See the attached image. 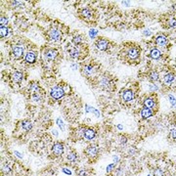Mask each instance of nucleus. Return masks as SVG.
<instances>
[{
    "mask_svg": "<svg viewBox=\"0 0 176 176\" xmlns=\"http://www.w3.org/2000/svg\"><path fill=\"white\" fill-rule=\"evenodd\" d=\"M123 61L131 65L139 64L141 58V47L134 42H125L120 50Z\"/></svg>",
    "mask_w": 176,
    "mask_h": 176,
    "instance_id": "1",
    "label": "nucleus"
},
{
    "mask_svg": "<svg viewBox=\"0 0 176 176\" xmlns=\"http://www.w3.org/2000/svg\"><path fill=\"white\" fill-rule=\"evenodd\" d=\"M68 52L69 57L72 59L82 60L87 55V48L84 47L83 45H73L68 49Z\"/></svg>",
    "mask_w": 176,
    "mask_h": 176,
    "instance_id": "2",
    "label": "nucleus"
},
{
    "mask_svg": "<svg viewBox=\"0 0 176 176\" xmlns=\"http://www.w3.org/2000/svg\"><path fill=\"white\" fill-rule=\"evenodd\" d=\"M99 72V67L97 64L90 63L87 65H84L81 69V73L85 77H93L94 75Z\"/></svg>",
    "mask_w": 176,
    "mask_h": 176,
    "instance_id": "3",
    "label": "nucleus"
},
{
    "mask_svg": "<svg viewBox=\"0 0 176 176\" xmlns=\"http://www.w3.org/2000/svg\"><path fill=\"white\" fill-rule=\"evenodd\" d=\"M47 37L49 39V41L51 42H59L62 38V32L60 28H50L47 32Z\"/></svg>",
    "mask_w": 176,
    "mask_h": 176,
    "instance_id": "4",
    "label": "nucleus"
},
{
    "mask_svg": "<svg viewBox=\"0 0 176 176\" xmlns=\"http://www.w3.org/2000/svg\"><path fill=\"white\" fill-rule=\"evenodd\" d=\"M143 106L144 108L147 109H151L154 110L158 107V98L155 94H151L149 96H147L145 98L144 102H143Z\"/></svg>",
    "mask_w": 176,
    "mask_h": 176,
    "instance_id": "5",
    "label": "nucleus"
},
{
    "mask_svg": "<svg viewBox=\"0 0 176 176\" xmlns=\"http://www.w3.org/2000/svg\"><path fill=\"white\" fill-rule=\"evenodd\" d=\"M79 17L81 18L85 22H91L94 20V12L91 8L85 7L79 10Z\"/></svg>",
    "mask_w": 176,
    "mask_h": 176,
    "instance_id": "6",
    "label": "nucleus"
},
{
    "mask_svg": "<svg viewBox=\"0 0 176 176\" xmlns=\"http://www.w3.org/2000/svg\"><path fill=\"white\" fill-rule=\"evenodd\" d=\"M110 40L107 38H104V37H99L96 41H95V47H96L98 50L100 51H107V50L110 48Z\"/></svg>",
    "mask_w": 176,
    "mask_h": 176,
    "instance_id": "7",
    "label": "nucleus"
},
{
    "mask_svg": "<svg viewBox=\"0 0 176 176\" xmlns=\"http://www.w3.org/2000/svg\"><path fill=\"white\" fill-rule=\"evenodd\" d=\"M43 55H44V58L46 59L48 62H51V61H54L55 59H57V57L59 56V51L57 49L49 48L45 50Z\"/></svg>",
    "mask_w": 176,
    "mask_h": 176,
    "instance_id": "8",
    "label": "nucleus"
},
{
    "mask_svg": "<svg viewBox=\"0 0 176 176\" xmlns=\"http://www.w3.org/2000/svg\"><path fill=\"white\" fill-rule=\"evenodd\" d=\"M50 95H51V97L53 99L59 100L65 95V91H64L63 87H61V86H54L53 88H51V90H50Z\"/></svg>",
    "mask_w": 176,
    "mask_h": 176,
    "instance_id": "9",
    "label": "nucleus"
},
{
    "mask_svg": "<svg viewBox=\"0 0 176 176\" xmlns=\"http://www.w3.org/2000/svg\"><path fill=\"white\" fill-rule=\"evenodd\" d=\"M155 44L157 46H160V47H164L168 44V38L165 34L163 33H159L155 38Z\"/></svg>",
    "mask_w": 176,
    "mask_h": 176,
    "instance_id": "10",
    "label": "nucleus"
},
{
    "mask_svg": "<svg viewBox=\"0 0 176 176\" xmlns=\"http://www.w3.org/2000/svg\"><path fill=\"white\" fill-rule=\"evenodd\" d=\"M98 84H99L100 87L105 89V90L110 89V87L112 86V80H110L107 75H102L98 80Z\"/></svg>",
    "mask_w": 176,
    "mask_h": 176,
    "instance_id": "11",
    "label": "nucleus"
},
{
    "mask_svg": "<svg viewBox=\"0 0 176 176\" xmlns=\"http://www.w3.org/2000/svg\"><path fill=\"white\" fill-rule=\"evenodd\" d=\"M85 154L87 155V157L89 159H95L99 154V150L96 146L91 145V146H88L86 148V150H85Z\"/></svg>",
    "mask_w": 176,
    "mask_h": 176,
    "instance_id": "12",
    "label": "nucleus"
},
{
    "mask_svg": "<svg viewBox=\"0 0 176 176\" xmlns=\"http://www.w3.org/2000/svg\"><path fill=\"white\" fill-rule=\"evenodd\" d=\"M163 27L168 29L176 28V17H168L167 20H164Z\"/></svg>",
    "mask_w": 176,
    "mask_h": 176,
    "instance_id": "13",
    "label": "nucleus"
},
{
    "mask_svg": "<svg viewBox=\"0 0 176 176\" xmlns=\"http://www.w3.org/2000/svg\"><path fill=\"white\" fill-rule=\"evenodd\" d=\"M52 152L55 155H61L64 153V145L61 142H56L52 146Z\"/></svg>",
    "mask_w": 176,
    "mask_h": 176,
    "instance_id": "14",
    "label": "nucleus"
},
{
    "mask_svg": "<svg viewBox=\"0 0 176 176\" xmlns=\"http://www.w3.org/2000/svg\"><path fill=\"white\" fill-rule=\"evenodd\" d=\"M95 135H96V132H95L94 128L91 127H88V128H85L84 129V132H83V138L87 141H90L94 139Z\"/></svg>",
    "mask_w": 176,
    "mask_h": 176,
    "instance_id": "15",
    "label": "nucleus"
},
{
    "mask_svg": "<svg viewBox=\"0 0 176 176\" xmlns=\"http://www.w3.org/2000/svg\"><path fill=\"white\" fill-rule=\"evenodd\" d=\"M122 97L124 102H130V101H132L134 98V93L131 89H125L122 92Z\"/></svg>",
    "mask_w": 176,
    "mask_h": 176,
    "instance_id": "16",
    "label": "nucleus"
},
{
    "mask_svg": "<svg viewBox=\"0 0 176 176\" xmlns=\"http://www.w3.org/2000/svg\"><path fill=\"white\" fill-rule=\"evenodd\" d=\"M36 58H37L36 53L33 51H28L26 54V56H24V61L28 64H33L35 61H36Z\"/></svg>",
    "mask_w": 176,
    "mask_h": 176,
    "instance_id": "17",
    "label": "nucleus"
},
{
    "mask_svg": "<svg viewBox=\"0 0 176 176\" xmlns=\"http://www.w3.org/2000/svg\"><path fill=\"white\" fill-rule=\"evenodd\" d=\"M24 48L22 46H14L12 48V54L16 59H21L24 55Z\"/></svg>",
    "mask_w": 176,
    "mask_h": 176,
    "instance_id": "18",
    "label": "nucleus"
},
{
    "mask_svg": "<svg viewBox=\"0 0 176 176\" xmlns=\"http://www.w3.org/2000/svg\"><path fill=\"white\" fill-rule=\"evenodd\" d=\"M150 58L153 59V60H159L160 59V57H162V51L159 49V48H152L150 50Z\"/></svg>",
    "mask_w": 176,
    "mask_h": 176,
    "instance_id": "19",
    "label": "nucleus"
},
{
    "mask_svg": "<svg viewBox=\"0 0 176 176\" xmlns=\"http://www.w3.org/2000/svg\"><path fill=\"white\" fill-rule=\"evenodd\" d=\"M175 79V75L172 73H167V74L163 77V84L167 85V86H169L171 85Z\"/></svg>",
    "mask_w": 176,
    "mask_h": 176,
    "instance_id": "20",
    "label": "nucleus"
},
{
    "mask_svg": "<svg viewBox=\"0 0 176 176\" xmlns=\"http://www.w3.org/2000/svg\"><path fill=\"white\" fill-rule=\"evenodd\" d=\"M23 77L24 74L21 70H16L12 73V80L15 83H21L23 80Z\"/></svg>",
    "mask_w": 176,
    "mask_h": 176,
    "instance_id": "21",
    "label": "nucleus"
},
{
    "mask_svg": "<svg viewBox=\"0 0 176 176\" xmlns=\"http://www.w3.org/2000/svg\"><path fill=\"white\" fill-rule=\"evenodd\" d=\"M140 114H141V117H142L143 118H148L152 117V115L155 114V110L143 107L142 110H140Z\"/></svg>",
    "mask_w": 176,
    "mask_h": 176,
    "instance_id": "22",
    "label": "nucleus"
},
{
    "mask_svg": "<svg viewBox=\"0 0 176 176\" xmlns=\"http://www.w3.org/2000/svg\"><path fill=\"white\" fill-rule=\"evenodd\" d=\"M148 78L151 82H155L158 81L159 78V73L157 70H151V72L148 73Z\"/></svg>",
    "mask_w": 176,
    "mask_h": 176,
    "instance_id": "23",
    "label": "nucleus"
},
{
    "mask_svg": "<svg viewBox=\"0 0 176 176\" xmlns=\"http://www.w3.org/2000/svg\"><path fill=\"white\" fill-rule=\"evenodd\" d=\"M67 159L69 163H75L77 160V155L75 152H69L67 155Z\"/></svg>",
    "mask_w": 176,
    "mask_h": 176,
    "instance_id": "24",
    "label": "nucleus"
},
{
    "mask_svg": "<svg viewBox=\"0 0 176 176\" xmlns=\"http://www.w3.org/2000/svg\"><path fill=\"white\" fill-rule=\"evenodd\" d=\"M21 126L24 130H31L32 128V123L29 120H24V122H22Z\"/></svg>",
    "mask_w": 176,
    "mask_h": 176,
    "instance_id": "25",
    "label": "nucleus"
},
{
    "mask_svg": "<svg viewBox=\"0 0 176 176\" xmlns=\"http://www.w3.org/2000/svg\"><path fill=\"white\" fill-rule=\"evenodd\" d=\"M82 40H83V36L82 35H75L73 39V45H81L82 44Z\"/></svg>",
    "mask_w": 176,
    "mask_h": 176,
    "instance_id": "26",
    "label": "nucleus"
},
{
    "mask_svg": "<svg viewBox=\"0 0 176 176\" xmlns=\"http://www.w3.org/2000/svg\"><path fill=\"white\" fill-rule=\"evenodd\" d=\"M29 89L32 90V92H38L39 91V85L37 82H35V81H32L31 84H29Z\"/></svg>",
    "mask_w": 176,
    "mask_h": 176,
    "instance_id": "27",
    "label": "nucleus"
},
{
    "mask_svg": "<svg viewBox=\"0 0 176 176\" xmlns=\"http://www.w3.org/2000/svg\"><path fill=\"white\" fill-rule=\"evenodd\" d=\"M0 35H1V37H5L8 35V28L6 27H1V28H0Z\"/></svg>",
    "mask_w": 176,
    "mask_h": 176,
    "instance_id": "28",
    "label": "nucleus"
},
{
    "mask_svg": "<svg viewBox=\"0 0 176 176\" xmlns=\"http://www.w3.org/2000/svg\"><path fill=\"white\" fill-rule=\"evenodd\" d=\"M153 175L154 176H163V171L162 168H155L153 171Z\"/></svg>",
    "mask_w": 176,
    "mask_h": 176,
    "instance_id": "29",
    "label": "nucleus"
},
{
    "mask_svg": "<svg viewBox=\"0 0 176 176\" xmlns=\"http://www.w3.org/2000/svg\"><path fill=\"white\" fill-rule=\"evenodd\" d=\"M169 138L172 140H176V128H172L169 132Z\"/></svg>",
    "mask_w": 176,
    "mask_h": 176,
    "instance_id": "30",
    "label": "nucleus"
},
{
    "mask_svg": "<svg viewBox=\"0 0 176 176\" xmlns=\"http://www.w3.org/2000/svg\"><path fill=\"white\" fill-rule=\"evenodd\" d=\"M2 171H3L4 173H8V172L11 171V167H10L8 164H5L4 167H2Z\"/></svg>",
    "mask_w": 176,
    "mask_h": 176,
    "instance_id": "31",
    "label": "nucleus"
},
{
    "mask_svg": "<svg viewBox=\"0 0 176 176\" xmlns=\"http://www.w3.org/2000/svg\"><path fill=\"white\" fill-rule=\"evenodd\" d=\"M57 123H58V125L60 126V128H61V130H65V125H64V122H62V119L61 118H58V120H57Z\"/></svg>",
    "mask_w": 176,
    "mask_h": 176,
    "instance_id": "32",
    "label": "nucleus"
},
{
    "mask_svg": "<svg viewBox=\"0 0 176 176\" xmlns=\"http://www.w3.org/2000/svg\"><path fill=\"white\" fill-rule=\"evenodd\" d=\"M86 110H87V112H89V110H90V112H92V113H94L95 114H96L97 115V117H99V112H97V110H95V109H93V108H90L89 109V107H88V106H86Z\"/></svg>",
    "mask_w": 176,
    "mask_h": 176,
    "instance_id": "33",
    "label": "nucleus"
},
{
    "mask_svg": "<svg viewBox=\"0 0 176 176\" xmlns=\"http://www.w3.org/2000/svg\"><path fill=\"white\" fill-rule=\"evenodd\" d=\"M0 22H1V27H5V24L8 23V20L5 17H1V21Z\"/></svg>",
    "mask_w": 176,
    "mask_h": 176,
    "instance_id": "34",
    "label": "nucleus"
},
{
    "mask_svg": "<svg viewBox=\"0 0 176 176\" xmlns=\"http://www.w3.org/2000/svg\"><path fill=\"white\" fill-rule=\"evenodd\" d=\"M77 176H87V172L85 171L84 169H81V170H79V171H78Z\"/></svg>",
    "mask_w": 176,
    "mask_h": 176,
    "instance_id": "35",
    "label": "nucleus"
},
{
    "mask_svg": "<svg viewBox=\"0 0 176 176\" xmlns=\"http://www.w3.org/2000/svg\"><path fill=\"white\" fill-rule=\"evenodd\" d=\"M169 100H170V102H171V104H172L173 107L176 108V100L173 98V96H171V95H169Z\"/></svg>",
    "mask_w": 176,
    "mask_h": 176,
    "instance_id": "36",
    "label": "nucleus"
},
{
    "mask_svg": "<svg viewBox=\"0 0 176 176\" xmlns=\"http://www.w3.org/2000/svg\"><path fill=\"white\" fill-rule=\"evenodd\" d=\"M63 89H64V91H65V93H69L70 92V88H69V86L67 84V85H65V86L63 87Z\"/></svg>",
    "mask_w": 176,
    "mask_h": 176,
    "instance_id": "37",
    "label": "nucleus"
},
{
    "mask_svg": "<svg viewBox=\"0 0 176 176\" xmlns=\"http://www.w3.org/2000/svg\"><path fill=\"white\" fill-rule=\"evenodd\" d=\"M32 98H33L34 101H39V100H40V96H39L37 93H34V94L32 95Z\"/></svg>",
    "mask_w": 176,
    "mask_h": 176,
    "instance_id": "38",
    "label": "nucleus"
},
{
    "mask_svg": "<svg viewBox=\"0 0 176 176\" xmlns=\"http://www.w3.org/2000/svg\"><path fill=\"white\" fill-rule=\"evenodd\" d=\"M89 34H92V35H91V37H94L95 35L97 34V32H96V31H94V29H91V31H90V32H89Z\"/></svg>",
    "mask_w": 176,
    "mask_h": 176,
    "instance_id": "39",
    "label": "nucleus"
},
{
    "mask_svg": "<svg viewBox=\"0 0 176 176\" xmlns=\"http://www.w3.org/2000/svg\"><path fill=\"white\" fill-rule=\"evenodd\" d=\"M119 141H120V143H122V144H124L125 142H126V139H125L123 136H120V138H119Z\"/></svg>",
    "mask_w": 176,
    "mask_h": 176,
    "instance_id": "40",
    "label": "nucleus"
},
{
    "mask_svg": "<svg viewBox=\"0 0 176 176\" xmlns=\"http://www.w3.org/2000/svg\"><path fill=\"white\" fill-rule=\"evenodd\" d=\"M63 171H64L65 173H68V174H72V172H70L69 169H66V168H64V169H63Z\"/></svg>",
    "mask_w": 176,
    "mask_h": 176,
    "instance_id": "41",
    "label": "nucleus"
}]
</instances>
